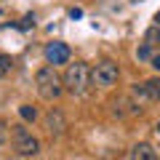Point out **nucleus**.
<instances>
[{
    "mask_svg": "<svg viewBox=\"0 0 160 160\" xmlns=\"http://www.w3.org/2000/svg\"><path fill=\"white\" fill-rule=\"evenodd\" d=\"M131 160H158V152L152 149V144L142 142L131 149Z\"/></svg>",
    "mask_w": 160,
    "mask_h": 160,
    "instance_id": "6e6552de",
    "label": "nucleus"
},
{
    "mask_svg": "<svg viewBox=\"0 0 160 160\" xmlns=\"http://www.w3.org/2000/svg\"><path fill=\"white\" fill-rule=\"evenodd\" d=\"M118 75H120V69H118L115 62H99L91 69V83L99 86V88H109V86L118 83Z\"/></svg>",
    "mask_w": 160,
    "mask_h": 160,
    "instance_id": "20e7f679",
    "label": "nucleus"
},
{
    "mask_svg": "<svg viewBox=\"0 0 160 160\" xmlns=\"http://www.w3.org/2000/svg\"><path fill=\"white\" fill-rule=\"evenodd\" d=\"M133 93H136V96L149 99V102H160V78H149V80H144L142 86L133 88Z\"/></svg>",
    "mask_w": 160,
    "mask_h": 160,
    "instance_id": "423d86ee",
    "label": "nucleus"
},
{
    "mask_svg": "<svg viewBox=\"0 0 160 160\" xmlns=\"http://www.w3.org/2000/svg\"><path fill=\"white\" fill-rule=\"evenodd\" d=\"M19 115H22V120H27V123H29V120L38 118V109L29 107V104H22V107H19Z\"/></svg>",
    "mask_w": 160,
    "mask_h": 160,
    "instance_id": "9b49d317",
    "label": "nucleus"
},
{
    "mask_svg": "<svg viewBox=\"0 0 160 160\" xmlns=\"http://www.w3.org/2000/svg\"><path fill=\"white\" fill-rule=\"evenodd\" d=\"M11 69H13V59L8 56V53H3V51H0V78H6V75L11 72Z\"/></svg>",
    "mask_w": 160,
    "mask_h": 160,
    "instance_id": "9d476101",
    "label": "nucleus"
},
{
    "mask_svg": "<svg viewBox=\"0 0 160 160\" xmlns=\"http://www.w3.org/2000/svg\"><path fill=\"white\" fill-rule=\"evenodd\" d=\"M80 16H83L80 8H69V19H80Z\"/></svg>",
    "mask_w": 160,
    "mask_h": 160,
    "instance_id": "dca6fc26",
    "label": "nucleus"
},
{
    "mask_svg": "<svg viewBox=\"0 0 160 160\" xmlns=\"http://www.w3.org/2000/svg\"><path fill=\"white\" fill-rule=\"evenodd\" d=\"M144 43H147V46H160V27H158V24L147 29V35H144Z\"/></svg>",
    "mask_w": 160,
    "mask_h": 160,
    "instance_id": "1a4fd4ad",
    "label": "nucleus"
},
{
    "mask_svg": "<svg viewBox=\"0 0 160 160\" xmlns=\"http://www.w3.org/2000/svg\"><path fill=\"white\" fill-rule=\"evenodd\" d=\"M46 62L48 64H67L69 62V46L67 43H59V40H53V43H48L46 46Z\"/></svg>",
    "mask_w": 160,
    "mask_h": 160,
    "instance_id": "39448f33",
    "label": "nucleus"
},
{
    "mask_svg": "<svg viewBox=\"0 0 160 160\" xmlns=\"http://www.w3.org/2000/svg\"><path fill=\"white\" fill-rule=\"evenodd\" d=\"M149 62H152V67L160 72V53H152V59H149Z\"/></svg>",
    "mask_w": 160,
    "mask_h": 160,
    "instance_id": "2eb2a0df",
    "label": "nucleus"
},
{
    "mask_svg": "<svg viewBox=\"0 0 160 160\" xmlns=\"http://www.w3.org/2000/svg\"><path fill=\"white\" fill-rule=\"evenodd\" d=\"M35 86H38L40 99H46V102H56V99L62 96V91H64L62 78L56 75V69H53L51 64L38 69V75H35Z\"/></svg>",
    "mask_w": 160,
    "mask_h": 160,
    "instance_id": "f257e3e1",
    "label": "nucleus"
},
{
    "mask_svg": "<svg viewBox=\"0 0 160 160\" xmlns=\"http://www.w3.org/2000/svg\"><path fill=\"white\" fill-rule=\"evenodd\" d=\"M158 133H160V123H158Z\"/></svg>",
    "mask_w": 160,
    "mask_h": 160,
    "instance_id": "a211bd4d",
    "label": "nucleus"
},
{
    "mask_svg": "<svg viewBox=\"0 0 160 160\" xmlns=\"http://www.w3.org/2000/svg\"><path fill=\"white\" fill-rule=\"evenodd\" d=\"M29 27H35V16L32 13H27V16L19 22V29H29Z\"/></svg>",
    "mask_w": 160,
    "mask_h": 160,
    "instance_id": "ddd939ff",
    "label": "nucleus"
},
{
    "mask_svg": "<svg viewBox=\"0 0 160 160\" xmlns=\"http://www.w3.org/2000/svg\"><path fill=\"white\" fill-rule=\"evenodd\" d=\"M64 126H67V123H64V115L59 112V109H51V112L46 115V128L51 133H62Z\"/></svg>",
    "mask_w": 160,
    "mask_h": 160,
    "instance_id": "0eeeda50",
    "label": "nucleus"
},
{
    "mask_svg": "<svg viewBox=\"0 0 160 160\" xmlns=\"http://www.w3.org/2000/svg\"><path fill=\"white\" fill-rule=\"evenodd\" d=\"M62 86L67 88L72 96H83V93L88 91V86H91V69H88V64H83V62L69 64L67 72H64V78H62Z\"/></svg>",
    "mask_w": 160,
    "mask_h": 160,
    "instance_id": "f03ea898",
    "label": "nucleus"
},
{
    "mask_svg": "<svg viewBox=\"0 0 160 160\" xmlns=\"http://www.w3.org/2000/svg\"><path fill=\"white\" fill-rule=\"evenodd\" d=\"M11 144H13V149H16L19 155H24V158L38 155V149H40L38 139H35L24 126H11Z\"/></svg>",
    "mask_w": 160,
    "mask_h": 160,
    "instance_id": "7ed1b4c3",
    "label": "nucleus"
},
{
    "mask_svg": "<svg viewBox=\"0 0 160 160\" xmlns=\"http://www.w3.org/2000/svg\"><path fill=\"white\" fill-rule=\"evenodd\" d=\"M155 22H158V27H160V11H158V13H155Z\"/></svg>",
    "mask_w": 160,
    "mask_h": 160,
    "instance_id": "f3484780",
    "label": "nucleus"
},
{
    "mask_svg": "<svg viewBox=\"0 0 160 160\" xmlns=\"http://www.w3.org/2000/svg\"><path fill=\"white\" fill-rule=\"evenodd\" d=\"M136 56L142 59V62H149V59H152V46H147V43H142V46L136 48Z\"/></svg>",
    "mask_w": 160,
    "mask_h": 160,
    "instance_id": "f8f14e48",
    "label": "nucleus"
},
{
    "mask_svg": "<svg viewBox=\"0 0 160 160\" xmlns=\"http://www.w3.org/2000/svg\"><path fill=\"white\" fill-rule=\"evenodd\" d=\"M6 133H8V128H6V123L0 120V144H6Z\"/></svg>",
    "mask_w": 160,
    "mask_h": 160,
    "instance_id": "4468645a",
    "label": "nucleus"
}]
</instances>
